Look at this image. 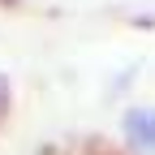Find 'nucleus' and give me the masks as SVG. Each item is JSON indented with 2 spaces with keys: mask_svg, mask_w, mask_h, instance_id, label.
I'll return each instance as SVG.
<instances>
[{
  "mask_svg": "<svg viewBox=\"0 0 155 155\" xmlns=\"http://www.w3.org/2000/svg\"><path fill=\"white\" fill-rule=\"evenodd\" d=\"M125 142L155 155V108H129L125 112Z\"/></svg>",
  "mask_w": 155,
  "mask_h": 155,
  "instance_id": "nucleus-1",
  "label": "nucleus"
},
{
  "mask_svg": "<svg viewBox=\"0 0 155 155\" xmlns=\"http://www.w3.org/2000/svg\"><path fill=\"white\" fill-rule=\"evenodd\" d=\"M5 108H9V78L0 73V116H5Z\"/></svg>",
  "mask_w": 155,
  "mask_h": 155,
  "instance_id": "nucleus-2",
  "label": "nucleus"
}]
</instances>
